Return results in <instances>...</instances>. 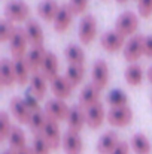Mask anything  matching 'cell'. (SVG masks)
<instances>
[{
  "label": "cell",
  "mask_w": 152,
  "mask_h": 154,
  "mask_svg": "<svg viewBox=\"0 0 152 154\" xmlns=\"http://www.w3.org/2000/svg\"><path fill=\"white\" fill-rule=\"evenodd\" d=\"M137 27H139V18L131 11L122 12L115 21V30L122 36H134Z\"/></svg>",
  "instance_id": "obj_1"
},
{
  "label": "cell",
  "mask_w": 152,
  "mask_h": 154,
  "mask_svg": "<svg viewBox=\"0 0 152 154\" xmlns=\"http://www.w3.org/2000/svg\"><path fill=\"white\" fill-rule=\"evenodd\" d=\"M4 15L12 23L13 21H24L30 15V6L24 0H9L4 5Z\"/></svg>",
  "instance_id": "obj_2"
},
{
  "label": "cell",
  "mask_w": 152,
  "mask_h": 154,
  "mask_svg": "<svg viewBox=\"0 0 152 154\" xmlns=\"http://www.w3.org/2000/svg\"><path fill=\"white\" fill-rule=\"evenodd\" d=\"M143 45H145V36L143 35H134L131 36L125 45H124V57L125 60H128L130 63L136 61L140 58L142 54H145V50H143Z\"/></svg>",
  "instance_id": "obj_3"
},
{
  "label": "cell",
  "mask_w": 152,
  "mask_h": 154,
  "mask_svg": "<svg viewBox=\"0 0 152 154\" xmlns=\"http://www.w3.org/2000/svg\"><path fill=\"white\" fill-rule=\"evenodd\" d=\"M97 33V21L91 14H85L81 21H79V29H78V35L82 44H90Z\"/></svg>",
  "instance_id": "obj_4"
},
{
  "label": "cell",
  "mask_w": 152,
  "mask_h": 154,
  "mask_svg": "<svg viewBox=\"0 0 152 154\" xmlns=\"http://www.w3.org/2000/svg\"><path fill=\"white\" fill-rule=\"evenodd\" d=\"M42 135H43V138L46 139V142L49 144V147L52 150H58L60 144H63V135L60 133L58 121L52 120L49 117L46 118V123H45V127L42 130Z\"/></svg>",
  "instance_id": "obj_5"
},
{
  "label": "cell",
  "mask_w": 152,
  "mask_h": 154,
  "mask_svg": "<svg viewBox=\"0 0 152 154\" xmlns=\"http://www.w3.org/2000/svg\"><path fill=\"white\" fill-rule=\"evenodd\" d=\"M133 120V111L130 106L110 108L107 111V123L116 127H124Z\"/></svg>",
  "instance_id": "obj_6"
},
{
  "label": "cell",
  "mask_w": 152,
  "mask_h": 154,
  "mask_svg": "<svg viewBox=\"0 0 152 154\" xmlns=\"http://www.w3.org/2000/svg\"><path fill=\"white\" fill-rule=\"evenodd\" d=\"M69 111H70V106L61 99H49L45 105V114L55 121H61V120L67 121Z\"/></svg>",
  "instance_id": "obj_7"
},
{
  "label": "cell",
  "mask_w": 152,
  "mask_h": 154,
  "mask_svg": "<svg viewBox=\"0 0 152 154\" xmlns=\"http://www.w3.org/2000/svg\"><path fill=\"white\" fill-rule=\"evenodd\" d=\"M27 44H28V41H27V36H25V32H24V29H16V32H15V35L12 36V39L9 41V50L12 52V55H13V58H22V57H25V54H27Z\"/></svg>",
  "instance_id": "obj_8"
},
{
  "label": "cell",
  "mask_w": 152,
  "mask_h": 154,
  "mask_svg": "<svg viewBox=\"0 0 152 154\" xmlns=\"http://www.w3.org/2000/svg\"><path fill=\"white\" fill-rule=\"evenodd\" d=\"M91 78H93V84L96 87H99L100 90H103L107 82H109V67H107V63L99 58L94 61L93 67H91Z\"/></svg>",
  "instance_id": "obj_9"
},
{
  "label": "cell",
  "mask_w": 152,
  "mask_h": 154,
  "mask_svg": "<svg viewBox=\"0 0 152 154\" xmlns=\"http://www.w3.org/2000/svg\"><path fill=\"white\" fill-rule=\"evenodd\" d=\"M100 44L106 51L115 52L125 45V36H122L116 30H107L101 35Z\"/></svg>",
  "instance_id": "obj_10"
},
{
  "label": "cell",
  "mask_w": 152,
  "mask_h": 154,
  "mask_svg": "<svg viewBox=\"0 0 152 154\" xmlns=\"http://www.w3.org/2000/svg\"><path fill=\"white\" fill-rule=\"evenodd\" d=\"M84 124H87V114L85 109L81 105H72L70 111H69V117H67V126L69 130L73 132H81V129L84 127Z\"/></svg>",
  "instance_id": "obj_11"
},
{
  "label": "cell",
  "mask_w": 152,
  "mask_h": 154,
  "mask_svg": "<svg viewBox=\"0 0 152 154\" xmlns=\"http://www.w3.org/2000/svg\"><path fill=\"white\" fill-rule=\"evenodd\" d=\"M24 32L31 47H43V30L36 20H28L24 26Z\"/></svg>",
  "instance_id": "obj_12"
},
{
  "label": "cell",
  "mask_w": 152,
  "mask_h": 154,
  "mask_svg": "<svg viewBox=\"0 0 152 154\" xmlns=\"http://www.w3.org/2000/svg\"><path fill=\"white\" fill-rule=\"evenodd\" d=\"M63 150L66 154H81L82 153V139L78 132L67 130L63 133Z\"/></svg>",
  "instance_id": "obj_13"
},
{
  "label": "cell",
  "mask_w": 152,
  "mask_h": 154,
  "mask_svg": "<svg viewBox=\"0 0 152 154\" xmlns=\"http://www.w3.org/2000/svg\"><path fill=\"white\" fill-rule=\"evenodd\" d=\"M9 108L12 111V115L19 121V123H27L30 121V117H31V111L30 108L27 106V103L24 102V99L18 97V96H13L9 102Z\"/></svg>",
  "instance_id": "obj_14"
},
{
  "label": "cell",
  "mask_w": 152,
  "mask_h": 154,
  "mask_svg": "<svg viewBox=\"0 0 152 154\" xmlns=\"http://www.w3.org/2000/svg\"><path fill=\"white\" fill-rule=\"evenodd\" d=\"M100 91H101L100 88L96 87L93 82L85 84L84 88H82L81 93H79V105H81L84 109H87V108L93 106L94 103L100 102Z\"/></svg>",
  "instance_id": "obj_15"
},
{
  "label": "cell",
  "mask_w": 152,
  "mask_h": 154,
  "mask_svg": "<svg viewBox=\"0 0 152 154\" xmlns=\"http://www.w3.org/2000/svg\"><path fill=\"white\" fill-rule=\"evenodd\" d=\"M73 11L70 9L69 3H64V5H60V9L54 18V27L57 32H66L72 23V18H73Z\"/></svg>",
  "instance_id": "obj_16"
},
{
  "label": "cell",
  "mask_w": 152,
  "mask_h": 154,
  "mask_svg": "<svg viewBox=\"0 0 152 154\" xmlns=\"http://www.w3.org/2000/svg\"><path fill=\"white\" fill-rule=\"evenodd\" d=\"M51 88H52V93L55 94V97L63 100V99L70 96V93L73 90V85L67 79L66 75H58L57 78H54L51 81Z\"/></svg>",
  "instance_id": "obj_17"
},
{
  "label": "cell",
  "mask_w": 152,
  "mask_h": 154,
  "mask_svg": "<svg viewBox=\"0 0 152 154\" xmlns=\"http://www.w3.org/2000/svg\"><path fill=\"white\" fill-rule=\"evenodd\" d=\"M119 144V139H118V135L116 132L113 130H107L99 138V142H97V153L99 154H112L113 150L118 147Z\"/></svg>",
  "instance_id": "obj_18"
},
{
  "label": "cell",
  "mask_w": 152,
  "mask_h": 154,
  "mask_svg": "<svg viewBox=\"0 0 152 154\" xmlns=\"http://www.w3.org/2000/svg\"><path fill=\"white\" fill-rule=\"evenodd\" d=\"M45 55H46V50L43 47H31V50H28V52L25 54V63H27L30 72L36 73L40 70Z\"/></svg>",
  "instance_id": "obj_19"
},
{
  "label": "cell",
  "mask_w": 152,
  "mask_h": 154,
  "mask_svg": "<svg viewBox=\"0 0 152 154\" xmlns=\"http://www.w3.org/2000/svg\"><path fill=\"white\" fill-rule=\"evenodd\" d=\"M85 114H87V124L91 129H99L101 124H103V120L106 117V114H104V105L101 102L94 103L93 106H90V108L85 109Z\"/></svg>",
  "instance_id": "obj_20"
},
{
  "label": "cell",
  "mask_w": 152,
  "mask_h": 154,
  "mask_svg": "<svg viewBox=\"0 0 152 154\" xmlns=\"http://www.w3.org/2000/svg\"><path fill=\"white\" fill-rule=\"evenodd\" d=\"M40 72L48 81H52L54 78L58 76V58L52 51H46L43 63L40 66Z\"/></svg>",
  "instance_id": "obj_21"
},
{
  "label": "cell",
  "mask_w": 152,
  "mask_h": 154,
  "mask_svg": "<svg viewBox=\"0 0 152 154\" xmlns=\"http://www.w3.org/2000/svg\"><path fill=\"white\" fill-rule=\"evenodd\" d=\"M15 81H16V76H15L13 61L3 57L1 61H0V84L4 85V87H9Z\"/></svg>",
  "instance_id": "obj_22"
},
{
  "label": "cell",
  "mask_w": 152,
  "mask_h": 154,
  "mask_svg": "<svg viewBox=\"0 0 152 154\" xmlns=\"http://www.w3.org/2000/svg\"><path fill=\"white\" fill-rule=\"evenodd\" d=\"M130 147L136 154H149L152 150L151 141L143 133H134L130 139Z\"/></svg>",
  "instance_id": "obj_23"
},
{
  "label": "cell",
  "mask_w": 152,
  "mask_h": 154,
  "mask_svg": "<svg viewBox=\"0 0 152 154\" xmlns=\"http://www.w3.org/2000/svg\"><path fill=\"white\" fill-rule=\"evenodd\" d=\"M30 90L34 93V96L40 100L43 99L45 93H46V78L43 76V73L39 70L36 73H31L30 76Z\"/></svg>",
  "instance_id": "obj_24"
},
{
  "label": "cell",
  "mask_w": 152,
  "mask_h": 154,
  "mask_svg": "<svg viewBox=\"0 0 152 154\" xmlns=\"http://www.w3.org/2000/svg\"><path fill=\"white\" fill-rule=\"evenodd\" d=\"M58 9H60V6L55 0H42L37 6V14L45 21H54Z\"/></svg>",
  "instance_id": "obj_25"
},
{
  "label": "cell",
  "mask_w": 152,
  "mask_h": 154,
  "mask_svg": "<svg viewBox=\"0 0 152 154\" xmlns=\"http://www.w3.org/2000/svg\"><path fill=\"white\" fill-rule=\"evenodd\" d=\"M7 141H9V145H10V150L12 151H19V150H22V148L27 147V144H25L27 142L25 141V135L21 130V127H18V126H12Z\"/></svg>",
  "instance_id": "obj_26"
},
{
  "label": "cell",
  "mask_w": 152,
  "mask_h": 154,
  "mask_svg": "<svg viewBox=\"0 0 152 154\" xmlns=\"http://www.w3.org/2000/svg\"><path fill=\"white\" fill-rule=\"evenodd\" d=\"M64 57H66V60L69 61V64H82V66H84L85 52H84V50H82L79 45H76V44H70V45L66 47Z\"/></svg>",
  "instance_id": "obj_27"
},
{
  "label": "cell",
  "mask_w": 152,
  "mask_h": 154,
  "mask_svg": "<svg viewBox=\"0 0 152 154\" xmlns=\"http://www.w3.org/2000/svg\"><path fill=\"white\" fill-rule=\"evenodd\" d=\"M13 69H15L16 82L19 85H24L27 81H30V69H28V66L25 63V57L13 58Z\"/></svg>",
  "instance_id": "obj_28"
},
{
  "label": "cell",
  "mask_w": 152,
  "mask_h": 154,
  "mask_svg": "<svg viewBox=\"0 0 152 154\" xmlns=\"http://www.w3.org/2000/svg\"><path fill=\"white\" fill-rule=\"evenodd\" d=\"M124 76H125V81L130 85H139L142 82V79H143V70H142V67L137 63H130L125 67Z\"/></svg>",
  "instance_id": "obj_29"
},
{
  "label": "cell",
  "mask_w": 152,
  "mask_h": 154,
  "mask_svg": "<svg viewBox=\"0 0 152 154\" xmlns=\"http://www.w3.org/2000/svg\"><path fill=\"white\" fill-rule=\"evenodd\" d=\"M46 114L45 111H34L31 112V117H30V121H28V127L30 130L33 132V135H37V133H42L43 127H45V123H46Z\"/></svg>",
  "instance_id": "obj_30"
},
{
  "label": "cell",
  "mask_w": 152,
  "mask_h": 154,
  "mask_svg": "<svg viewBox=\"0 0 152 154\" xmlns=\"http://www.w3.org/2000/svg\"><path fill=\"white\" fill-rule=\"evenodd\" d=\"M127 102H128V96L121 88H113L107 93V103L110 105V108L127 106Z\"/></svg>",
  "instance_id": "obj_31"
},
{
  "label": "cell",
  "mask_w": 152,
  "mask_h": 154,
  "mask_svg": "<svg viewBox=\"0 0 152 154\" xmlns=\"http://www.w3.org/2000/svg\"><path fill=\"white\" fill-rule=\"evenodd\" d=\"M66 76L72 82V85L75 87V85L82 82V79L85 76V69L82 64H69L66 69Z\"/></svg>",
  "instance_id": "obj_32"
},
{
  "label": "cell",
  "mask_w": 152,
  "mask_h": 154,
  "mask_svg": "<svg viewBox=\"0 0 152 154\" xmlns=\"http://www.w3.org/2000/svg\"><path fill=\"white\" fill-rule=\"evenodd\" d=\"M31 150H33V154H49L52 148L49 147V144L46 142V139L43 138V135L37 133V135H33Z\"/></svg>",
  "instance_id": "obj_33"
},
{
  "label": "cell",
  "mask_w": 152,
  "mask_h": 154,
  "mask_svg": "<svg viewBox=\"0 0 152 154\" xmlns=\"http://www.w3.org/2000/svg\"><path fill=\"white\" fill-rule=\"evenodd\" d=\"M18 27H15L12 24V21H9L7 18L1 20L0 21V41L1 42H6V41H10L12 36L15 35Z\"/></svg>",
  "instance_id": "obj_34"
},
{
  "label": "cell",
  "mask_w": 152,
  "mask_h": 154,
  "mask_svg": "<svg viewBox=\"0 0 152 154\" xmlns=\"http://www.w3.org/2000/svg\"><path fill=\"white\" fill-rule=\"evenodd\" d=\"M10 129H12V126H10L9 115H7L4 111H1V112H0V141H1V142L9 138Z\"/></svg>",
  "instance_id": "obj_35"
},
{
  "label": "cell",
  "mask_w": 152,
  "mask_h": 154,
  "mask_svg": "<svg viewBox=\"0 0 152 154\" xmlns=\"http://www.w3.org/2000/svg\"><path fill=\"white\" fill-rule=\"evenodd\" d=\"M24 102L27 103V106L30 108L31 112L34 111H40V105H39V99L34 96V93L31 90H27L24 93Z\"/></svg>",
  "instance_id": "obj_36"
},
{
  "label": "cell",
  "mask_w": 152,
  "mask_h": 154,
  "mask_svg": "<svg viewBox=\"0 0 152 154\" xmlns=\"http://www.w3.org/2000/svg\"><path fill=\"white\" fill-rule=\"evenodd\" d=\"M137 9L143 18H149L152 15V0H137Z\"/></svg>",
  "instance_id": "obj_37"
},
{
  "label": "cell",
  "mask_w": 152,
  "mask_h": 154,
  "mask_svg": "<svg viewBox=\"0 0 152 154\" xmlns=\"http://www.w3.org/2000/svg\"><path fill=\"white\" fill-rule=\"evenodd\" d=\"M69 6L73 14H82L88 6V0H69Z\"/></svg>",
  "instance_id": "obj_38"
},
{
  "label": "cell",
  "mask_w": 152,
  "mask_h": 154,
  "mask_svg": "<svg viewBox=\"0 0 152 154\" xmlns=\"http://www.w3.org/2000/svg\"><path fill=\"white\" fill-rule=\"evenodd\" d=\"M130 153V144L127 141H119L118 147L113 150L112 154H128Z\"/></svg>",
  "instance_id": "obj_39"
},
{
  "label": "cell",
  "mask_w": 152,
  "mask_h": 154,
  "mask_svg": "<svg viewBox=\"0 0 152 154\" xmlns=\"http://www.w3.org/2000/svg\"><path fill=\"white\" fill-rule=\"evenodd\" d=\"M143 50H145V55L152 57V35L145 36V45H143Z\"/></svg>",
  "instance_id": "obj_40"
},
{
  "label": "cell",
  "mask_w": 152,
  "mask_h": 154,
  "mask_svg": "<svg viewBox=\"0 0 152 154\" xmlns=\"http://www.w3.org/2000/svg\"><path fill=\"white\" fill-rule=\"evenodd\" d=\"M16 154H33V150H31V147H25V148H22V150H19V151H15Z\"/></svg>",
  "instance_id": "obj_41"
},
{
  "label": "cell",
  "mask_w": 152,
  "mask_h": 154,
  "mask_svg": "<svg viewBox=\"0 0 152 154\" xmlns=\"http://www.w3.org/2000/svg\"><path fill=\"white\" fill-rule=\"evenodd\" d=\"M146 76H148V79H149V82L152 84V66L148 69V72H146Z\"/></svg>",
  "instance_id": "obj_42"
},
{
  "label": "cell",
  "mask_w": 152,
  "mask_h": 154,
  "mask_svg": "<svg viewBox=\"0 0 152 154\" xmlns=\"http://www.w3.org/2000/svg\"><path fill=\"white\" fill-rule=\"evenodd\" d=\"M3 154H16V153H15V151H12V150L9 148V150H6V151H3Z\"/></svg>",
  "instance_id": "obj_43"
},
{
  "label": "cell",
  "mask_w": 152,
  "mask_h": 154,
  "mask_svg": "<svg viewBox=\"0 0 152 154\" xmlns=\"http://www.w3.org/2000/svg\"><path fill=\"white\" fill-rule=\"evenodd\" d=\"M116 2H119V3H124V2H127V0H116Z\"/></svg>",
  "instance_id": "obj_44"
}]
</instances>
